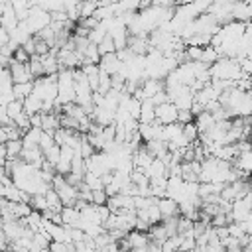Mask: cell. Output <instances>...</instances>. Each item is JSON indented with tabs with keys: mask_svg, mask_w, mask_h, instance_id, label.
Instances as JSON below:
<instances>
[{
	"mask_svg": "<svg viewBox=\"0 0 252 252\" xmlns=\"http://www.w3.org/2000/svg\"><path fill=\"white\" fill-rule=\"evenodd\" d=\"M156 120H158L161 126L177 122V108H175V104H173L171 100L158 104V106H156Z\"/></svg>",
	"mask_w": 252,
	"mask_h": 252,
	"instance_id": "1",
	"label": "cell"
},
{
	"mask_svg": "<svg viewBox=\"0 0 252 252\" xmlns=\"http://www.w3.org/2000/svg\"><path fill=\"white\" fill-rule=\"evenodd\" d=\"M158 209H159L161 220L163 219H171V217H179V205H177V201H173L169 197L158 199Z\"/></svg>",
	"mask_w": 252,
	"mask_h": 252,
	"instance_id": "2",
	"label": "cell"
},
{
	"mask_svg": "<svg viewBox=\"0 0 252 252\" xmlns=\"http://www.w3.org/2000/svg\"><path fill=\"white\" fill-rule=\"evenodd\" d=\"M49 234L45 232H33L32 234V240H30V252H49Z\"/></svg>",
	"mask_w": 252,
	"mask_h": 252,
	"instance_id": "3",
	"label": "cell"
},
{
	"mask_svg": "<svg viewBox=\"0 0 252 252\" xmlns=\"http://www.w3.org/2000/svg\"><path fill=\"white\" fill-rule=\"evenodd\" d=\"M59 215H61V224H65V226H75L77 220L81 219L79 209L69 207V205H63V209L59 211Z\"/></svg>",
	"mask_w": 252,
	"mask_h": 252,
	"instance_id": "4",
	"label": "cell"
},
{
	"mask_svg": "<svg viewBox=\"0 0 252 252\" xmlns=\"http://www.w3.org/2000/svg\"><path fill=\"white\" fill-rule=\"evenodd\" d=\"M195 120V116L191 114V110H177V122L183 126V124H189V122H193Z\"/></svg>",
	"mask_w": 252,
	"mask_h": 252,
	"instance_id": "5",
	"label": "cell"
},
{
	"mask_svg": "<svg viewBox=\"0 0 252 252\" xmlns=\"http://www.w3.org/2000/svg\"><path fill=\"white\" fill-rule=\"evenodd\" d=\"M98 252H122V250H120V244L118 242H108L106 246L98 248Z\"/></svg>",
	"mask_w": 252,
	"mask_h": 252,
	"instance_id": "6",
	"label": "cell"
},
{
	"mask_svg": "<svg viewBox=\"0 0 252 252\" xmlns=\"http://www.w3.org/2000/svg\"><path fill=\"white\" fill-rule=\"evenodd\" d=\"M240 224H242L244 232H246L248 236H252V213H250V215H248V217H246V219H244Z\"/></svg>",
	"mask_w": 252,
	"mask_h": 252,
	"instance_id": "7",
	"label": "cell"
}]
</instances>
